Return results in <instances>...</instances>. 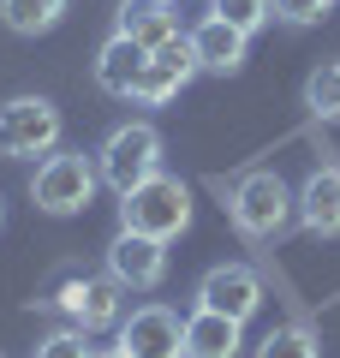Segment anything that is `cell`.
<instances>
[{"label":"cell","instance_id":"obj_17","mask_svg":"<svg viewBox=\"0 0 340 358\" xmlns=\"http://www.w3.org/2000/svg\"><path fill=\"white\" fill-rule=\"evenodd\" d=\"M304 108H311L316 120H328V126L340 120V60L316 66V72L304 78Z\"/></svg>","mask_w":340,"mask_h":358},{"label":"cell","instance_id":"obj_9","mask_svg":"<svg viewBox=\"0 0 340 358\" xmlns=\"http://www.w3.org/2000/svg\"><path fill=\"white\" fill-rule=\"evenodd\" d=\"M197 72H203V66H197V48H191V36H167L162 48H150V66H143L138 96H132V102L162 108V102H173V96H179V90H185Z\"/></svg>","mask_w":340,"mask_h":358},{"label":"cell","instance_id":"obj_4","mask_svg":"<svg viewBox=\"0 0 340 358\" xmlns=\"http://www.w3.org/2000/svg\"><path fill=\"white\" fill-rule=\"evenodd\" d=\"M96 173L113 197H126L132 185H143L150 173H162V131L150 120H126V126H113L96 150Z\"/></svg>","mask_w":340,"mask_h":358},{"label":"cell","instance_id":"obj_14","mask_svg":"<svg viewBox=\"0 0 340 358\" xmlns=\"http://www.w3.org/2000/svg\"><path fill=\"white\" fill-rule=\"evenodd\" d=\"M245 42H251L245 30H233L227 18H215V13L191 30V48H197L203 72H239V66H245Z\"/></svg>","mask_w":340,"mask_h":358},{"label":"cell","instance_id":"obj_5","mask_svg":"<svg viewBox=\"0 0 340 358\" xmlns=\"http://www.w3.org/2000/svg\"><path fill=\"white\" fill-rule=\"evenodd\" d=\"M120 227L150 233V239H179L191 227V192L173 173H150L143 185H132L120 197Z\"/></svg>","mask_w":340,"mask_h":358},{"label":"cell","instance_id":"obj_18","mask_svg":"<svg viewBox=\"0 0 340 358\" xmlns=\"http://www.w3.org/2000/svg\"><path fill=\"white\" fill-rule=\"evenodd\" d=\"M257 358H323V346H316V334H311V329L287 322V329H269V334H263Z\"/></svg>","mask_w":340,"mask_h":358},{"label":"cell","instance_id":"obj_21","mask_svg":"<svg viewBox=\"0 0 340 358\" xmlns=\"http://www.w3.org/2000/svg\"><path fill=\"white\" fill-rule=\"evenodd\" d=\"M328 13H334V0H275V18H281V24H292V30L323 24Z\"/></svg>","mask_w":340,"mask_h":358},{"label":"cell","instance_id":"obj_16","mask_svg":"<svg viewBox=\"0 0 340 358\" xmlns=\"http://www.w3.org/2000/svg\"><path fill=\"white\" fill-rule=\"evenodd\" d=\"M72 0H0V24L13 36H48L54 24L66 18Z\"/></svg>","mask_w":340,"mask_h":358},{"label":"cell","instance_id":"obj_7","mask_svg":"<svg viewBox=\"0 0 340 358\" xmlns=\"http://www.w3.org/2000/svg\"><path fill=\"white\" fill-rule=\"evenodd\" d=\"M108 275L126 293H150V287L167 281V239H150V233L120 227L108 239Z\"/></svg>","mask_w":340,"mask_h":358},{"label":"cell","instance_id":"obj_12","mask_svg":"<svg viewBox=\"0 0 340 358\" xmlns=\"http://www.w3.org/2000/svg\"><path fill=\"white\" fill-rule=\"evenodd\" d=\"M143 66H150V48L113 30V36L101 42V54H96V84L108 90V96H120V102H132V96H138Z\"/></svg>","mask_w":340,"mask_h":358},{"label":"cell","instance_id":"obj_10","mask_svg":"<svg viewBox=\"0 0 340 358\" xmlns=\"http://www.w3.org/2000/svg\"><path fill=\"white\" fill-rule=\"evenodd\" d=\"M197 305L251 322L257 310H263V281H257V268H245V263H215L209 275L197 281Z\"/></svg>","mask_w":340,"mask_h":358},{"label":"cell","instance_id":"obj_1","mask_svg":"<svg viewBox=\"0 0 340 358\" xmlns=\"http://www.w3.org/2000/svg\"><path fill=\"white\" fill-rule=\"evenodd\" d=\"M120 293L126 287L113 281V275H84V268H54V281L42 287L36 310H60L72 329L84 334H101V329H120Z\"/></svg>","mask_w":340,"mask_h":358},{"label":"cell","instance_id":"obj_15","mask_svg":"<svg viewBox=\"0 0 340 358\" xmlns=\"http://www.w3.org/2000/svg\"><path fill=\"white\" fill-rule=\"evenodd\" d=\"M113 30H120V36H132V42H143V48H162L167 36H179L173 0H126Z\"/></svg>","mask_w":340,"mask_h":358},{"label":"cell","instance_id":"obj_3","mask_svg":"<svg viewBox=\"0 0 340 358\" xmlns=\"http://www.w3.org/2000/svg\"><path fill=\"white\" fill-rule=\"evenodd\" d=\"M96 185H101L96 155H84V150H54L30 173V197H36L42 215H84L96 203Z\"/></svg>","mask_w":340,"mask_h":358},{"label":"cell","instance_id":"obj_6","mask_svg":"<svg viewBox=\"0 0 340 358\" xmlns=\"http://www.w3.org/2000/svg\"><path fill=\"white\" fill-rule=\"evenodd\" d=\"M60 108L48 96H13L0 102V155L30 162V155H54L60 150Z\"/></svg>","mask_w":340,"mask_h":358},{"label":"cell","instance_id":"obj_20","mask_svg":"<svg viewBox=\"0 0 340 358\" xmlns=\"http://www.w3.org/2000/svg\"><path fill=\"white\" fill-rule=\"evenodd\" d=\"M36 358H96V352H90V334L66 322V329H54L48 341H36Z\"/></svg>","mask_w":340,"mask_h":358},{"label":"cell","instance_id":"obj_22","mask_svg":"<svg viewBox=\"0 0 340 358\" xmlns=\"http://www.w3.org/2000/svg\"><path fill=\"white\" fill-rule=\"evenodd\" d=\"M96 358H132V352H120V346H108V352H96Z\"/></svg>","mask_w":340,"mask_h":358},{"label":"cell","instance_id":"obj_23","mask_svg":"<svg viewBox=\"0 0 340 358\" xmlns=\"http://www.w3.org/2000/svg\"><path fill=\"white\" fill-rule=\"evenodd\" d=\"M0 215H6V209H0Z\"/></svg>","mask_w":340,"mask_h":358},{"label":"cell","instance_id":"obj_19","mask_svg":"<svg viewBox=\"0 0 340 358\" xmlns=\"http://www.w3.org/2000/svg\"><path fill=\"white\" fill-rule=\"evenodd\" d=\"M215 18H227L233 30H245V36H257V30L275 18V0H209Z\"/></svg>","mask_w":340,"mask_h":358},{"label":"cell","instance_id":"obj_2","mask_svg":"<svg viewBox=\"0 0 340 358\" xmlns=\"http://www.w3.org/2000/svg\"><path fill=\"white\" fill-rule=\"evenodd\" d=\"M227 221L245 233V239H281V233L299 221V192L275 167H257L245 173L233 192H227Z\"/></svg>","mask_w":340,"mask_h":358},{"label":"cell","instance_id":"obj_13","mask_svg":"<svg viewBox=\"0 0 340 358\" xmlns=\"http://www.w3.org/2000/svg\"><path fill=\"white\" fill-rule=\"evenodd\" d=\"M245 346V322L221 317V310H191L185 317V358H239Z\"/></svg>","mask_w":340,"mask_h":358},{"label":"cell","instance_id":"obj_11","mask_svg":"<svg viewBox=\"0 0 340 358\" xmlns=\"http://www.w3.org/2000/svg\"><path fill=\"white\" fill-rule=\"evenodd\" d=\"M299 227L316 233V239H334L340 233V167L334 162H323V167L304 173V185H299Z\"/></svg>","mask_w":340,"mask_h":358},{"label":"cell","instance_id":"obj_8","mask_svg":"<svg viewBox=\"0 0 340 358\" xmlns=\"http://www.w3.org/2000/svg\"><path fill=\"white\" fill-rule=\"evenodd\" d=\"M120 352L132 358H185V322L167 305H138L120 317Z\"/></svg>","mask_w":340,"mask_h":358}]
</instances>
